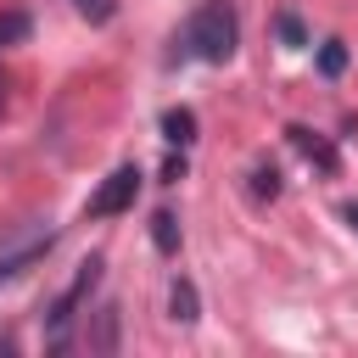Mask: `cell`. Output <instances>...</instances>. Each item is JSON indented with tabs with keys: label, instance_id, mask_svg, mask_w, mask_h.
Masks as SVG:
<instances>
[{
	"label": "cell",
	"instance_id": "1",
	"mask_svg": "<svg viewBox=\"0 0 358 358\" xmlns=\"http://www.w3.org/2000/svg\"><path fill=\"white\" fill-rule=\"evenodd\" d=\"M235 39H241V17L229 0H201L179 34V56H196V62H229L235 56Z\"/></svg>",
	"mask_w": 358,
	"mask_h": 358
},
{
	"label": "cell",
	"instance_id": "2",
	"mask_svg": "<svg viewBox=\"0 0 358 358\" xmlns=\"http://www.w3.org/2000/svg\"><path fill=\"white\" fill-rule=\"evenodd\" d=\"M101 268H106L101 257H84L78 274H73V285L50 302V313H45V347H50V352H67V347H73V319H78V308L90 302V291L101 285Z\"/></svg>",
	"mask_w": 358,
	"mask_h": 358
},
{
	"label": "cell",
	"instance_id": "3",
	"mask_svg": "<svg viewBox=\"0 0 358 358\" xmlns=\"http://www.w3.org/2000/svg\"><path fill=\"white\" fill-rule=\"evenodd\" d=\"M134 196H140V168L123 162V168H112V173L101 179V190L90 196V218H117V213L134 207Z\"/></svg>",
	"mask_w": 358,
	"mask_h": 358
},
{
	"label": "cell",
	"instance_id": "4",
	"mask_svg": "<svg viewBox=\"0 0 358 358\" xmlns=\"http://www.w3.org/2000/svg\"><path fill=\"white\" fill-rule=\"evenodd\" d=\"M285 134H291V145H296L308 162H319L324 173H336V145H330L324 134H313V129H302V123H296V129H285Z\"/></svg>",
	"mask_w": 358,
	"mask_h": 358
},
{
	"label": "cell",
	"instance_id": "5",
	"mask_svg": "<svg viewBox=\"0 0 358 358\" xmlns=\"http://www.w3.org/2000/svg\"><path fill=\"white\" fill-rule=\"evenodd\" d=\"M168 319H173V324H196V319H201V302H196V285H190L185 274H179V280L168 285Z\"/></svg>",
	"mask_w": 358,
	"mask_h": 358
},
{
	"label": "cell",
	"instance_id": "6",
	"mask_svg": "<svg viewBox=\"0 0 358 358\" xmlns=\"http://www.w3.org/2000/svg\"><path fill=\"white\" fill-rule=\"evenodd\" d=\"M162 140L179 145V151L196 145V112H190V106H168V112H162Z\"/></svg>",
	"mask_w": 358,
	"mask_h": 358
},
{
	"label": "cell",
	"instance_id": "7",
	"mask_svg": "<svg viewBox=\"0 0 358 358\" xmlns=\"http://www.w3.org/2000/svg\"><path fill=\"white\" fill-rule=\"evenodd\" d=\"M151 246L162 252V257H173L179 252V218L162 207V213H151Z\"/></svg>",
	"mask_w": 358,
	"mask_h": 358
},
{
	"label": "cell",
	"instance_id": "8",
	"mask_svg": "<svg viewBox=\"0 0 358 358\" xmlns=\"http://www.w3.org/2000/svg\"><path fill=\"white\" fill-rule=\"evenodd\" d=\"M117 347V308H101L95 313V336H90V352H112Z\"/></svg>",
	"mask_w": 358,
	"mask_h": 358
},
{
	"label": "cell",
	"instance_id": "9",
	"mask_svg": "<svg viewBox=\"0 0 358 358\" xmlns=\"http://www.w3.org/2000/svg\"><path fill=\"white\" fill-rule=\"evenodd\" d=\"M34 34V22H28V11H0V50H11V45H22Z\"/></svg>",
	"mask_w": 358,
	"mask_h": 358
},
{
	"label": "cell",
	"instance_id": "10",
	"mask_svg": "<svg viewBox=\"0 0 358 358\" xmlns=\"http://www.w3.org/2000/svg\"><path fill=\"white\" fill-rule=\"evenodd\" d=\"M319 73H324V78H341V73H347V45H341V39H324V45H319Z\"/></svg>",
	"mask_w": 358,
	"mask_h": 358
},
{
	"label": "cell",
	"instance_id": "11",
	"mask_svg": "<svg viewBox=\"0 0 358 358\" xmlns=\"http://www.w3.org/2000/svg\"><path fill=\"white\" fill-rule=\"evenodd\" d=\"M252 196H257V201H274V196H280V173H274V168H252Z\"/></svg>",
	"mask_w": 358,
	"mask_h": 358
},
{
	"label": "cell",
	"instance_id": "12",
	"mask_svg": "<svg viewBox=\"0 0 358 358\" xmlns=\"http://www.w3.org/2000/svg\"><path fill=\"white\" fill-rule=\"evenodd\" d=\"M274 28H280V39H285L291 50H296V45H308V34H302V22H296V11H280V17H274Z\"/></svg>",
	"mask_w": 358,
	"mask_h": 358
},
{
	"label": "cell",
	"instance_id": "13",
	"mask_svg": "<svg viewBox=\"0 0 358 358\" xmlns=\"http://www.w3.org/2000/svg\"><path fill=\"white\" fill-rule=\"evenodd\" d=\"M73 6H78L90 22H112V0H73Z\"/></svg>",
	"mask_w": 358,
	"mask_h": 358
},
{
	"label": "cell",
	"instance_id": "14",
	"mask_svg": "<svg viewBox=\"0 0 358 358\" xmlns=\"http://www.w3.org/2000/svg\"><path fill=\"white\" fill-rule=\"evenodd\" d=\"M173 179H185V157H168L162 162V185H173Z\"/></svg>",
	"mask_w": 358,
	"mask_h": 358
},
{
	"label": "cell",
	"instance_id": "15",
	"mask_svg": "<svg viewBox=\"0 0 358 358\" xmlns=\"http://www.w3.org/2000/svg\"><path fill=\"white\" fill-rule=\"evenodd\" d=\"M341 218H347V224L358 229V201H347V207H341Z\"/></svg>",
	"mask_w": 358,
	"mask_h": 358
}]
</instances>
